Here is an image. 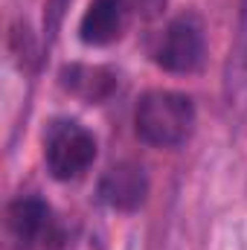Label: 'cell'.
I'll return each instance as SVG.
<instances>
[{
  "instance_id": "obj_1",
  "label": "cell",
  "mask_w": 247,
  "mask_h": 250,
  "mask_svg": "<svg viewBox=\"0 0 247 250\" xmlns=\"http://www.w3.org/2000/svg\"><path fill=\"white\" fill-rule=\"evenodd\" d=\"M195 105L192 99L175 90H148L140 96L134 111V131L143 143L157 148L181 146L192 134Z\"/></svg>"
},
{
  "instance_id": "obj_2",
  "label": "cell",
  "mask_w": 247,
  "mask_h": 250,
  "mask_svg": "<svg viewBox=\"0 0 247 250\" xmlns=\"http://www.w3.org/2000/svg\"><path fill=\"white\" fill-rule=\"evenodd\" d=\"M44 160L56 181H76L96 160V137L76 120H53L44 134Z\"/></svg>"
},
{
  "instance_id": "obj_3",
  "label": "cell",
  "mask_w": 247,
  "mask_h": 250,
  "mask_svg": "<svg viewBox=\"0 0 247 250\" xmlns=\"http://www.w3.org/2000/svg\"><path fill=\"white\" fill-rule=\"evenodd\" d=\"M206 59V38H204V26L195 15H181L175 18L157 47H154V62L157 67L169 70V73H195L204 67Z\"/></svg>"
},
{
  "instance_id": "obj_4",
  "label": "cell",
  "mask_w": 247,
  "mask_h": 250,
  "mask_svg": "<svg viewBox=\"0 0 247 250\" xmlns=\"http://www.w3.org/2000/svg\"><path fill=\"white\" fill-rule=\"evenodd\" d=\"M6 233L15 250H41L53 239V209L35 195H21L6 207Z\"/></svg>"
},
{
  "instance_id": "obj_5",
  "label": "cell",
  "mask_w": 247,
  "mask_h": 250,
  "mask_svg": "<svg viewBox=\"0 0 247 250\" xmlns=\"http://www.w3.org/2000/svg\"><path fill=\"white\" fill-rule=\"evenodd\" d=\"M145 195H148V178H145V169L123 160L117 166H111L102 181H99V198L102 204H108L111 209H120V212H134L145 204Z\"/></svg>"
},
{
  "instance_id": "obj_6",
  "label": "cell",
  "mask_w": 247,
  "mask_h": 250,
  "mask_svg": "<svg viewBox=\"0 0 247 250\" xmlns=\"http://www.w3.org/2000/svg\"><path fill=\"white\" fill-rule=\"evenodd\" d=\"M128 12H131L128 0H90L79 23V38L87 47L114 44L128 23Z\"/></svg>"
},
{
  "instance_id": "obj_7",
  "label": "cell",
  "mask_w": 247,
  "mask_h": 250,
  "mask_svg": "<svg viewBox=\"0 0 247 250\" xmlns=\"http://www.w3.org/2000/svg\"><path fill=\"white\" fill-rule=\"evenodd\" d=\"M62 87L84 102H105L117 90V76L99 64H67L62 70Z\"/></svg>"
},
{
  "instance_id": "obj_8",
  "label": "cell",
  "mask_w": 247,
  "mask_h": 250,
  "mask_svg": "<svg viewBox=\"0 0 247 250\" xmlns=\"http://www.w3.org/2000/svg\"><path fill=\"white\" fill-rule=\"evenodd\" d=\"M62 6H64V0H56V12H62Z\"/></svg>"
}]
</instances>
